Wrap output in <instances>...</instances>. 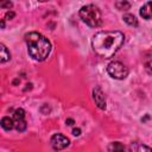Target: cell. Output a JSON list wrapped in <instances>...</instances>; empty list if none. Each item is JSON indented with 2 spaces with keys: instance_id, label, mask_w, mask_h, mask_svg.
<instances>
[{
  "instance_id": "3",
  "label": "cell",
  "mask_w": 152,
  "mask_h": 152,
  "mask_svg": "<svg viewBox=\"0 0 152 152\" xmlns=\"http://www.w3.org/2000/svg\"><path fill=\"white\" fill-rule=\"evenodd\" d=\"M81 19L90 27H99L102 24V17L100 10L95 5H86L80 10Z\"/></svg>"
},
{
  "instance_id": "8",
  "label": "cell",
  "mask_w": 152,
  "mask_h": 152,
  "mask_svg": "<svg viewBox=\"0 0 152 152\" xmlns=\"http://www.w3.org/2000/svg\"><path fill=\"white\" fill-rule=\"evenodd\" d=\"M140 15L144 19L152 20V1H147L140 8Z\"/></svg>"
},
{
  "instance_id": "1",
  "label": "cell",
  "mask_w": 152,
  "mask_h": 152,
  "mask_svg": "<svg viewBox=\"0 0 152 152\" xmlns=\"http://www.w3.org/2000/svg\"><path fill=\"white\" fill-rule=\"evenodd\" d=\"M124 40L125 36L120 31H100L93 36L91 46L97 56L107 59L119 51Z\"/></svg>"
},
{
  "instance_id": "18",
  "label": "cell",
  "mask_w": 152,
  "mask_h": 152,
  "mask_svg": "<svg viewBox=\"0 0 152 152\" xmlns=\"http://www.w3.org/2000/svg\"><path fill=\"white\" fill-rule=\"evenodd\" d=\"M13 17H14V13H13V12H7V13H6V18L12 19Z\"/></svg>"
},
{
  "instance_id": "9",
  "label": "cell",
  "mask_w": 152,
  "mask_h": 152,
  "mask_svg": "<svg viewBox=\"0 0 152 152\" xmlns=\"http://www.w3.org/2000/svg\"><path fill=\"white\" fill-rule=\"evenodd\" d=\"M108 152H126V148L121 142L113 141L108 146Z\"/></svg>"
},
{
  "instance_id": "17",
  "label": "cell",
  "mask_w": 152,
  "mask_h": 152,
  "mask_svg": "<svg viewBox=\"0 0 152 152\" xmlns=\"http://www.w3.org/2000/svg\"><path fill=\"white\" fill-rule=\"evenodd\" d=\"M72 134L74 135H80L81 134V129L80 128H74L72 129Z\"/></svg>"
},
{
  "instance_id": "6",
  "label": "cell",
  "mask_w": 152,
  "mask_h": 152,
  "mask_svg": "<svg viewBox=\"0 0 152 152\" xmlns=\"http://www.w3.org/2000/svg\"><path fill=\"white\" fill-rule=\"evenodd\" d=\"M69 139L66 137H64L63 134L61 133H57V134H53L51 137V140H50V144L52 146L53 150L56 151H61V150H64L65 147L69 146Z\"/></svg>"
},
{
  "instance_id": "10",
  "label": "cell",
  "mask_w": 152,
  "mask_h": 152,
  "mask_svg": "<svg viewBox=\"0 0 152 152\" xmlns=\"http://www.w3.org/2000/svg\"><path fill=\"white\" fill-rule=\"evenodd\" d=\"M1 127L5 129V131H11L12 128H14V122H13V119L8 118V116H5L1 119Z\"/></svg>"
},
{
  "instance_id": "19",
  "label": "cell",
  "mask_w": 152,
  "mask_h": 152,
  "mask_svg": "<svg viewBox=\"0 0 152 152\" xmlns=\"http://www.w3.org/2000/svg\"><path fill=\"white\" fill-rule=\"evenodd\" d=\"M65 124L69 125V126H71V125L74 124V120H72V119H66V120H65Z\"/></svg>"
},
{
  "instance_id": "2",
  "label": "cell",
  "mask_w": 152,
  "mask_h": 152,
  "mask_svg": "<svg viewBox=\"0 0 152 152\" xmlns=\"http://www.w3.org/2000/svg\"><path fill=\"white\" fill-rule=\"evenodd\" d=\"M25 42L27 45L28 55L36 61H44L51 52L50 40L38 32H28L25 34Z\"/></svg>"
},
{
  "instance_id": "7",
  "label": "cell",
  "mask_w": 152,
  "mask_h": 152,
  "mask_svg": "<svg viewBox=\"0 0 152 152\" xmlns=\"http://www.w3.org/2000/svg\"><path fill=\"white\" fill-rule=\"evenodd\" d=\"M93 99L95 101V104L100 109H106V97L100 87H95L93 89Z\"/></svg>"
},
{
  "instance_id": "16",
  "label": "cell",
  "mask_w": 152,
  "mask_h": 152,
  "mask_svg": "<svg viewBox=\"0 0 152 152\" xmlns=\"http://www.w3.org/2000/svg\"><path fill=\"white\" fill-rule=\"evenodd\" d=\"M0 6H1V7L11 8V7H12V2H10V1H7V2H1V4H0Z\"/></svg>"
},
{
  "instance_id": "12",
  "label": "cell",
  "mask_w": 152,
  "mask_h": 152,
  "mask_svg": "<svg viewBox=\"0 0 152 152\" xmlns=\"http://www.w3.org/2000/svg\"><path fill=\"white\" fill-rule=\"evenodd\" d=\"M144 65H145L146 71L150 75H152V52H148L145 56V58H144Z\"/></svg>"
},
{
  "instance_id": "5",
  "label": "cell",
  "mask_w": 152,
  "mask_h": 152,
  "mask_svg": "<svg viewBox=\"0 0 152 152\" xmlns=\"http://www.w3.org/2000/svg\"><path fill=\"white\" fill-rule=\"evenodd\" d=\"M13 122H14V128L18 132H24L26 129V120H25V112L21 108H18L13 113Z\"/></svg>"
},
{
  "instance_id": "13",
  "label": "cell",
  "mask_w": 152,
  "mask_h": 152,
  "mask_svg": "<svg viewBox=\"0 0 152 152\" xmlns=\"http://www.w3.org/2000/svg\"><path fill=\"white\" fill-rule=\"evenodd\" d=\"M124 21L127 24V25H129V26H134V27H137L138 26V20H137V18L133 15V14H129V13H127V14H125L124 15Z\"/></svg>"
},
{
  "instance_id": "15",
  "label": "cell",
  "mask_w": 152,
  "mask_h": 152,
  "mask_svg": "<svg viewBox=\"0 0 152 152\" xmlns=\"http://www.w3.org/2000/svg\"><path fill=\"white\" fill-rule=\"evenodd\" d=\"M135 152H152V150L146 145H138Z\"/></svg>"
},
{
  "instance_id": "4",
  "label": "cell",
  "mask_w": 152,
  "mask_h": 152,
  "mask_svg": "<svg viewBox=\"0 0 152 152\" xmlns=\"http://www.w3.org/2000/svg\"><path fill=\"white\" fill-rule=\"evenodd\" d=\"M107 72L115 80H124L128 75V68L121 62H112L107 66Z\"/></svg>"
},
{
  "instance_id": "11",
  "label": "cell",
  "mask_w": 152,
  "mask_h": 152,
  "mask_svg": "<svg viewBox=\"0 0 152 152\" xmlns=\"http://www.w3.org/2000/svg\"><path fill=\"white\" fill-rule=\"evenodd\" d=\"M10 58H11V53L8 52L7 48H6L4 44H1V45H0V62H1V63H5V62H7Z\"/></svg>"
},
{
  "instance_id": "14",
  "label": "cell",
  "mask_w": 152,
  "mask_h": 152,
  "mask_svg": "<svg viewBox=\"0 0 152 152\" xmlns=\"http://www.w3.org/2000/svg\"><path fill=\"white\" fill-rule=\"evenodd\" d=\"M115 7H116L118 10L126 11V10H129L131 4H129V2H127V1H116V2H115Z\"/></svg>"
}]
</instances>
